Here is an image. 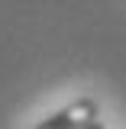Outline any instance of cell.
<instances>
[{
    "instance_id": "obj_1",
    "label": "cell",
    "mask_w": 126,
    "mask_h": 129,
    "mask_svg": "<svg viewBox=\"0 0 126 129\" xmlns=\"http://www.w3.org/2000/svg\"><path fill=\"white\" fill-rule=\"evenodd\" d=\"M94 119H97V103L87 100V97H81L74 103H68L65 110H58L55 116L42 119L36 129H84L87 123H94Z\"/></svg>"
},
{
    "instance_id": "obj_2",
    "label": "cell",
    "mask_w": 126,
    "mask_h": 129,
    "mask_svg": "<svg viewBox=\"0 0 126 129\" xmlns=\"http://www.w3.org/2000/svg\"><path fill=\"white\" fill-rule=\"evenodd\" d=\"M84 129H104V123H100V119H94V123H87Z\"/></svg>"
}]
</instances>
